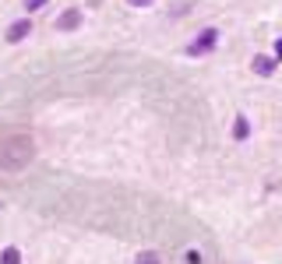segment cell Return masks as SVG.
Here are the masks:
<instances>
[{
  "mask_svg": "<svg viewBox=\"0 0 282 264\" xmlns=\"http://www.w3.org/2000/svg\"><path fill=\"white\" fill-rule=\"evenodd\" d=\"M35 159V141L29 134H7L0 141V173H21Z\"/></svg>",
  "mask_w": 282,
  "mask_h": 264,
  "instance_id": "obj_1",
  "label": "cell"
},
{
  "mask_svg": "<svg viewBox=\"0 0 282 264\" xmlns=\"http://www.w3.org/2000/svg\"><path fill=\"white\" fill-rule=\"evenodd\" d=\"M254 71H257L261 78H268V74L275 71V60L272 57H254Z\"/></svg>",
  "mask_w": 282,
  "mask_h": 264,
  "instance_id": "obj_6",
  "label": "cell"
},
{
  "mask_svg": "<svg viewBox=\"0 0 282 264\" xmlns=\"http://www.w3.org/2000/svg\"><path fill=\"white\" fill-rule=\"evenodd\" d=\"M134 264H159V254L145 250V254H138V261H134Z\"/></svg>",
  "mask_w": 282,
  "mask_h": 264,
  "instance_id": "obj_8",
  "label": "cell"
},
{
  "mask_svg": "<svg viewBox=\"0 0 282 264\" xmlns=\"http://www.w3.org/2000/svg\"><path fill=\"white\" fill-rule=\"evenodd\" d=\"M275 57H282V35L275 39Z\"/></svg>",
  "mask_w": 282,
  "mask_h": 264,
  "instance_id": "obj_12",
  "label": "cell"
},
{
  "mask_svg": "<svg viewBox=\"0 0 282 264\" xmlns=\"http://www.w3.org/2000/svg\"><path fill=\"white\" fill-rule=\"evenodd\" d=\"M131 7H148V4H156V0H127Z\"/></svg>",
  "mask_w": 282,
  "mask_h": 264,
  "instance_id": "obj_11",
  "label": "cell"
},
{
  "mask_svg": "<svg viewBox=\"0 0 282 264\" xmlns=\"http://www.w3.org/2000/svg\"><path fill=\"white\" fill-rule=\"evenodd\" d=\"M233 138H236V141H247V138H251V120L244 117V113L236 117V123H233Z\"/></svg>",
  "mask_w": 282,
  "mask_h": 264,
  "instance_id": "obj_5",
  "label": "cell"
},
{
  "mask_svg": "<svg viewBox=\"0 0 282 264\" xmlns=\"http://www.w3.org/2000/svg\"><path fill=\"white\" fill-rule=\"evenodd\" d=\"M215 42H219V32L208 29V32H201V35L194 39V46H190L187 53H190V57H198V53H212V50H215Z\"/></svg>",
  "mask_w": 282,
  "mask_h": 264,
  "instance_id": "obj_2",
  "label": "cell"
},
{
  "mask_svg": "<svg viewBox=\"0 0 282 264\" xmlns=\"http://www.w3.org/2000/svg\"><path fill=\"white\" fill-rule=\"evenodd\" d=\"M0 264H21V250H18V247H7V250L0 254Z\"/></svg>",
  "mask_w": 282,
  "mask_h": 264,
  "instance_id": "obj_7",
  "label": "cell"
},
{
  "mask_svg": "<svg viewBox=\"0 0 282 264\" xmlns=\"http://www.w3.org/2000/svg\"><path fill=\"white\" fill-rule=\"evenodd\" d=\"M29 32H32V21H29V18H18V21L7 29V42H21Z\"/></svg>",
  "mask_w": 282,
  "mask_h": 264,
  "instance_id": "obj_4",
  "label": "cell"
},
{
  "mask_svg": "<svg viewBox=\"0 0 282 264\" xmlns=\"http://www.w3.org/2000/svg\"><path fill=\"white\" fill-rule=\"evenodd\" d=\"M81 18H85V14H81L78 7H71V11H63L60 18H57V32H74L78 25H81Z\"/></svg>",
  "mask_w": 282,
  "mask_h": 264,
  "instance_id": "obj_3",
  "label": "cell"
},
{
  "mask_svg": "<svg viewBox=\"0 0 282 264\" xmlns=\"http://www.w3.org/2000/svg\"><path fill=\"white\" fill-rule=\"evenodd\" d=\"M187 264H201V254L198 250H187Z\"/></svg>",
  "mask_w": 282,
  "mask_h": 264,
  "instance_id": "obj_9",
  "label": "cell"
},
{
  "mask_svg": "<svg viewBox=\"0 0 282 264\" xmlns=\"http://www.w3.org/2000/svg\"><path fill=\"white\" fill-rule=\"evenodd\" d=\"M42 4H46V0H25V7H29V11H39Z\"/></svg>",
  "mask_w": 282,
  "mask_h": 264,
  "instance_id": "obj_10",
  "label": "cell"
}]
</instances>
